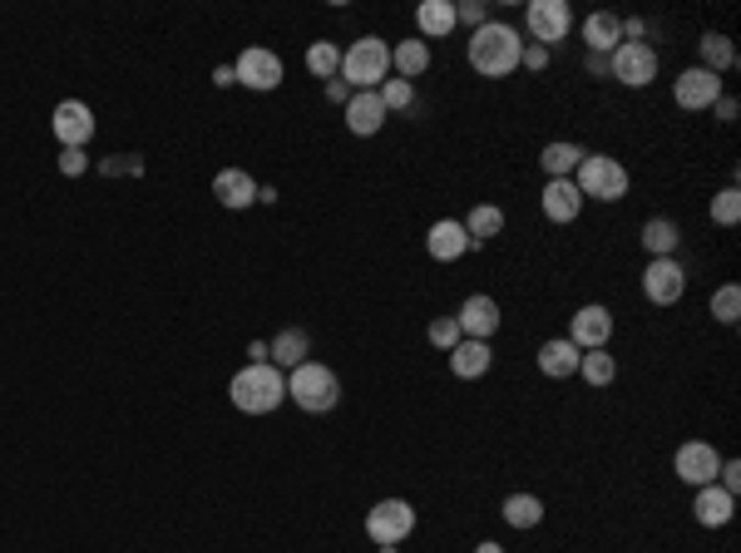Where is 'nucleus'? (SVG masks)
I'll use <instances>...</instances> for the list:
<instances>
[{
	"mask_svg": "<svg viewBox=\"0 0 741 553\" xmlns=\"http://www.w3.org/2000/svg\"><path fill=\"white\" fill-rule=\"evenodd\" d=\"M717 484H721V489H727V494H737V489H741V464H737V460H721V470H717Z\"/></svg>",
	"mask_w": 741,
	"mask_h": 553,
	"instance_id": "ea45409f",
	"label": "nucleus"
},
{
	"mask_svg": "<svg viewBox=\"0 0 741 553\" xmlns=\"http://www.w3.org/2000/svg\"><path fill=\"white\" fill-rule=\"evenodd\" d=\"M425 252H430L435 262H460V257L470 252V237H464L460 217H440V223H430V233H425Z\"/></svg>",
	"mask_w": 741,
	"mask_h": 553,
	"instance_id": "a211bd4d",
	"label": "nucleus"
},
{
	"mask_svg": "<svg viewBox=\"0 0 741 553\" xmlns=\"http://www.w3.org/2000/svg\"><path fill=\"white\" fill-rule=\"evenodd\" d=\"M579 375L593 385V391H603V385L618 381V361L608 356V346H603V351H583L579 356Z\"/></svg>",
	"mask_w": 741,
	"mask_h": 553,
	"instance_id": "7c9ffc66",
	"label": "nucleus"
},
{
	"mask_svg": "<svg viewBox=\"0 0 741 553\" xmlns=\"http://www.w3.org/2000/svg\"><path fill=\"white\" fill-rule=\"evenodd\" d=\"M701 69H711V75H727V69H737V49H731V40L717 35V30H707V35H701Z\"/></svg>",
	"mask_w": 741,
	"mask_h": 553,
	"instance_id": "2f4dec72",
	"label": "nucleus"
},
{
	"mask_svg": "<svg viewBox=\"0 0 741 553\" xmlns=\"http://www.w3.org/2000/svg\"><path fill=\"white\" fill-rule=\"evenodd\" d=\"M672 99H677V109H687V114L711 109L721 99V75H711V69H701V65L682 69V75L672 79Z\"/></svg>",
	"mask_w": 741,
	"mask_h": 553,
	"instance_id": "f8f14e48",
	"label": "nucleus"
},
{
	"mask_svg": "<svg viewBox=\"0 0 741 553\" xmlns=\"http://www.w3.org/2000/svg\"><path fill=\"white\" fill-rule=\"evenodd\" d=\"M579 346L569 341V336H553V341L539 346V371L549 375V381H569V375H579Z\"/></svg>",
	"mask_w": 741,
	"mask_h": 553,
	"instance_id": "4be33fe9",
	"label": "nucleus"
},
{
	"mask_svg": "<svg viewBox=\"0 0 741 553\" xmlns=\"http://www.w3.org/2000/svg\"><path fill=\"white\" fill-rule=\"evenodd\" d=\"M543 65H549V49H543V45H524V55H519V69H534V75H539Z\"/></svg>",
	"mask_w": 741,
	"mask_h": 553,
	"instance_id": "a19ab883",
	"label": "nucleus"
},
{
	"mask_svg": "<svg viewBox=\"0 0 741 553\" xmlns=\"http://www.w3.org/2000/svg\"><path fill=\"white\" fill-rule=\"evenodd\" d=\"M464 55H470L474 75H484V79H509L514 69H519L524 40L514 35V25H499V20H490V25H480V30L470 35Z\"/></svg>",
	"mask_w": 741,
	"mask_h": 553,
	"instance_id": "f257e3e1",
	"label": "nucleus"
},
{
	"mask_svg": "<svg viewBox=\"0 0 741 553\" xmlns=\"http://www.w3.org/2000/svg\"><path fill=\"white\" fill-rule=\"evenodd\" d=\"M425 341H430L435 351H445V356H450L454 346L464 341V331H460V321H454V316H435V321L425 326Z\"/></svg>",
	"mask_w": 741,
	"mask_h": 553,
	"instance_id": "c9c22d12",
	"label": "nucleus"
},
{
	"mask_svg": "<svg viewBox=\"0 0 741 553\" xmlns=\"http://www.w3.org/2000/svg\"><path fill=\"white\" fill-rule=\"evenodd\" d=\"M490 365H494L490 341H474V336H464V341L450 351V371L460 375V381H480V375H490Z\"/></svg>",
	"mask_w": 741,
	"mask_h": 553,
	"instance_id": "5701e85b",
	"label": "nucleus"
},
{
	"mask_svg": "<svg viewBox=\"0 0 741 553\" xmlns=\"http://www.w3.org/2000/svg\"><path fill=\"white\" fill-rule=\"evenodd\" d=\"M539 207L549 223H573V217L583 213V193L573 188V178H549L539 193Z\"/></svg>",
	"mask_w": 741,
	"mask_h": 553,
	"instance_id": "6ab92c4d",
	"label": "nucleus"
},
{
	"mask_svg": "<svg viewBox=\"0 0 741 553\" xmlns=\"http://www.w3.org/2000/svg\"><path fill=\"white\" fill-rule=\"evenodd\" d=\"M454 25H470V35L480 25H490V5L484 0H454Z\"/></svg>",
	"mask_w": 741,
	"mask_h": 553,
	"instance_id": "4c0bfd02",
	"label": "nucleus"
},
{
	"mask_svg": "<svg viewBox=\"0 0 741 553\" xmlns=\"http://www.w3.org/2000/svg\"><path fill=\"white\" fill-rule=\"evenodd\" d=\"M213 198L227 207V213H243V207L257 203V178L243 173V168H223V173L213 178Z\"/></svg>",
	"mask_w": 741,
	"mask_h": 553,
	"instance_id": "aec40b11",
	"label": "nucleus"
},
{
	"mask_svg": "<svg viewBox=\"0 0 741 553\" xmlns=\"http://www.w3.org/2000/svg\"><path fill=\"white\" fill-rule=\"evenodd\" d=\"M346 128H351L356 138H371V134H381L385 128V104H381V94H375V89H356L351 99H346Z\"/></svg>",
	"mask_w": 741,
	"mask_h": 553,
	"instance_id": "dca6fc26",
	"label": "nucleus"
},
{
	"mask_svg": "<svg viewBox=\"0 0 741 553\" xmlns=\"http://www.w3.org/2000/svg\"><path fill=\"white\" fill-rule=\"evenodd\" d=\"M731 514H737V494H727L721 484H701L697 499H692V519L701 529H727Z\"/></svg>",
	"mask_w": 741,
	"mask_h": 553,
	"instance_id": "f3484780",
	"label": "nucleus"
},
{
	"mask_svg": "<svg viewBox=\"0 0 741 553\" xmlns=\"http://www.w3.org/2000/svg\"><path fill=\"white\" fill-rule=\"evenodd\" d=\"M711 114H717V119H721V124H737L741 104H737V99H731V94H721V99H717V104H711Z\"/></svg>",
	"mask_w": 741,
	"mask_h": 553,
	"instance_id": "79ce46f5",
	"label": "nucleus"
},
{
	"mask_svg": "<svg viewBox=\"0 0 741 553\" xmlns=\"http://www.w3.org/2000/svg\"><path fill=\"white\" fill-rule=\"evenodd\" d=\"M588 75H608V55H588Z\"/></svg>",
	"mask_w": 741,
	"mask_h": 553,
	"instance_id": "de8ad7c7",
	"label": "nucleus"
},
{
	"mask_svg": "<svg viewBox=\"0 0 741 553\" xmlns=\"http://www.w3.org/2000/svg\"><path fill=\"white\" fill-rule=\"evenodd\" d=\"M85 168H89L85 148H59V173H65V178H79Z\"/></svg>",
	"mask_w": 741,
	"mask_h": 553,
	"instance_id": "58836bf2",
	"label": "nucleus"
},
{
	"mask_svg": "<svg viewBox=\"0 0 741 553\" xmlns=\"http://www.w3.org/2000/svg\"><path fill=\"white\" fill-rule=\"evenodd\" d=\"M49 128H55V138L65 148H85L89 138H94V109H89L85 99H65V104H55V114H49Z\"/></svg>",
	"mask_w": 741,
	"mask_h": 553,
	"instance_id": "4468645a",
	"label": "nucleus"
},
{
	"mask_svg": "<svg viewBox=\"0 0 741 553\" xmlns=\"http://www.w3.org/2000/svg\"><path fill=\"white\" fill-rule=\"evenodd\" d=\"M677 242H682V227L672 217H648L642 223V247L652 257H677Z\"/></svg>",
	"mask_w": 741,
	"mask_h": 553,
	"instance_id": "c756f323",
	"label": "nucleus"
},
{
	"mask_svg": "<svg viewBox=\"0 0 741 553\" xmlns=\"http://www.w3.org/2000/svg\"><path fill=\"white\" fill-rule=\"evenodd\" d=\"M460 223H464V237H470L474 252H480V247L490 242V237H499V233H504V213H499L494 203H474L470 213L460 217Z\"/></svg>",
	"mask_w": 741,
	"mask_h": 553,
	"instance_id": "a878e982",
	"label": "nucleus"
},
{
	"mask_svg": "<svg viewBox=\"0 0 741 553\" xmlns=\"http://www.w3.org/2000/svg\"><path fill=\"white\" fill-rule=\"evenodd\" d=\"M707 306H711V316H717L721 326H737V321H741V286H731V282L717 286Z\"/></svg>",
	"mask_w": 741,
	"mask_h": 553,
	"instance_id": "f704fd0d",
	"label": "nucleus"
},
{
	"mask_svg": "<svg viewBox=\"0 0 741 553\" xmlns=\"http://www.w3.org/2000/svg\"><path fill=\"white\" fill-rule=\"evenodd\" d=\"M672 470H677L682 484L701 489V484H717L721 454H717V444H707V440H687V444H677V460H672Z\"/></svg>",
	"mask_w": 741,
	"mask_h": 553,
	"instance_id": "9b49d317",
	"label": "nucleus"
},
{
	"mask_svg": "<svg viewBox=\"0 0 741 553\" xmlns=\"http://www.w3.org/2000/svg\"><path fill=\"white\" fill-rule=\"evenodd\" d=\"M233 69H237V84L252 89V94H272V89L282 84V59H277V49L247 45Z\"/></svg>",
	"mask_w": 741,
	"mask_h": 553,
	"instance_id": "9d476101",
	"label": "nucleus"
},
{
	"mask_svg": "<svg viewBox=\"0 0 741 553\" xmlns=\"http://www.w3.org/2000/svg\"><path fill=\"white\" fill-rule=\"evenodd\" d=\"M454 321H460V331H464V336H474V341H490V336L499 331L504 316H499V302H494V296L474 292V296H464V302H460Z\"/></svg>",
	"mask_w": 741,
	"mask_h": 553,
	"instance_id": "2eb2a0df",
	"label": "nucleus"
},
{
	"mask_svg": "<svg viewBox=\"0 0 741 553\" xmlns=\"http://www.w3.org/2000/svg\"><path fill=\"white\" fill-rule=\"evenodd\" d=\"M267 361H272L277 371H296L302 361H312V336H306L302 326H287V331H277L272 341H267Z\"/></svg>",
	"mask_w": 741,
	"mask_h": 553,
	"instance_id": "412c9836",
	"label": "nucleus"
},
{
	"mask_svg": "<svg viewBox=\"0 0 741 553\" xmlns=\"http://www.w3.org/2000/svg\"><path fill=\"white\" fill-rule=\"evenodd\" d=\"M341 79L346 89H381L391 79V45L381 35H361L351 49H341Z\"/></svg>",
	"mask_w": 741,
	"mask_h": 553,
	"instance_id": "7ed1b4c3",
	"label": "nucleus"
},
{
	"mask_svg": "<svg viewBox=\"0 0 741 553\" xmlns=\"http://www.w3.org/2000/svg\"><path fill=\"white\" fill-rule=\"evenodd\" d=\"M267 361V341H252L247 346V365H262Z\"/></svg>",
	"mask_w": 741,
	"mask_h": 553,
	"instance_id": "49530a36",
	"label": "nucleus"
},
{
	"mask_svg": "<svg viewBox=\"0 0 741 553\" xmlns=\"http://www.w3.org/2000/svg\"><path fill=\"white\" fill-rule=\"evenodd\" d=\"M583 45H588V55H613L622 45V20L608 15V10H593L583 20Z\"/></svg>",
	"mask_w": 741,
	"mask_h": 553,
	"instance_id": "b1692460",
	"label": "nucleus"
},
{
	"mask_svg": "<svg viewBox=\"0 0 741 553\" xmlns=\"http://www.w3.org/2000/svg\"><path fill=\"white\" fill-rule=\"evenodd\" d=\"M415 25H420L425 45H430V40L454 35V0H425V5L415 10Z\"/></svg>",
	"mask_w": 741,
	"mask_h": 553,
	"instance_id": "cd10ccee",
	"label": "nucleus"
},
{
	"mask_svg": "<svg viewBox=\"0 0 741 553\" xmlns=\"http://www.w3.org/2000/svg\"><path fill=\"white\" fill-rule=\"evenodd\" d=\"M287 400H296L306 415H326V410H336V400H341V381H336L332 365L302 361L292 375H287Z\"/></svg>",
	"mask_w": 741,
	"mask_h": 553,
	"instance_id": "39448f33",
	"label": "nucleus"
},
{
	"mask_svg": "<svg viewBox=\"0 0 741 553\" xmlns=\"http://www.w3.org/2000/svg\"><path fill=\"white\" fill-rule=\"evenodd\" d=\"M499 519L509 523V529H539L543 523V499L539 494H509V499L499 504Z\"/></svg>",
	"mask_w": 741,
	"mask_h": 553,
	"instance_id": "c85d7f7f",
	"label": "nucleus"
},
{
	"mask_svg": "<svg viewBox=\"0 0 741 553\" xmlns=\"http://www.w3.org/2000/svg\"><path fill=\"white\" fill-rule=\"evenodd\" d=\"M375 94H381L385 114H401V109H411V104H415V84H411V79H385V84L375 89Z\"/></svg>",
	"mask_w": 741,
	"mask_h": 553,
	"instance_id": "e433bc0d",
	"label": "nucleus"
},
{
	"mask_svg": "<svg viewBox=\"0 0 741 553\" xmlns=\"http://www.w3.org/2000/svg\"><path fill=\"white\" fill-rule=\"evenodd\" d=\"M213 84H217V89L237 84V69H233V65H217V69H213Z\"/></svg>",
	"mask_w": 741,
	"mask_h": 553,
	"instance_id": "37998d69",
	"label": "nucleus"
},
{
	"mask_svg": "<svg viewBox=\"0 0 741 553\" xmlns=\"http://www.w3.org/2000/svg\"><path fill=\"white\" fill-rule=\"evenodd\" d=\"M682 292H687V267H682L677 257H652V262L642 267V296H648L652 306H677Z\"/></svg>",
	"mask_w": 741,
	"mask_h": 553,
	"instance_id": "1a4fd4ad",
	"label": "nucleus"
},
{
	"mask_svg": "<svg viewBox=\"0 0 741 553\" xmlns=\"http://www.w3.org/2000/svg\"><path fill=\"white\" fill-rule=\"evenodd\" d=\"M227 400H233L243 415H272L277 405L287 400V375L277 371L272 361L243 365V371L227 381Z\"/></svg>",
	"mask_w": 741,
	"mask_h": 553,
	"instance_id": "f03ea898",
	"label": "nucleus"
},
{
	"mask_svg": "<svg viewBox=\"0 0 741 553\" xmlns=\"http://www.w3.org/2000/svg\"><path fill=\"white\" fill-rule=\"evenodd\" d=\"M524 30H529V45L559 49L573 30L569 0H529V5H524Z\"/></svg>",
	"mask_w": 741,
	"mask_h": 553,
	"instance_id": "0eeeda50",
	"label": "nucleus"
},
{
	"mask_svg": "<svg viewBox=\"0 0 741 553\" xmlns=\"http://www.w3.org/2000/svg\"><path fill=\"white\" fill-rule=\"evenodd\" d=\"M411 533H415V504L411 499L371 504V514H366V539H371L375 549H401Z\"/></svg>",
	"mask_w": 741,
	"mask_h": 553,
	"instance_id": "423d86ee",
	"label": "nucleus"
},
{
	"mask_svg": "<svg viewBox=\"0 0 741 553\" xmlns=\"http://www.w3.org/2000/svg\"><path fill=\"white\" fill-rule=\"evenodd\" d=\"M569 341L579 346V351H603V346L613 341V312L603 302L579 306V312L569 316Z\"/></svg>",
	"mask_w": 741,
	"mask_h": 553,
	"instance_id": "ddd939ff",
	"label": "nucleus"
},
{
	"mask_svg": "<svg viewBox=\"0 0 741 553\" xmlns=\"http://www.w3.org/2000/svg\"><path fill=\"white\" fill-rule=\"evenodd\" d=\"M711 223L717 227H737L741 223V188L727 183L717 198H711Z\"/></svg>",
	"mask_w": 741,
	"mask_h": 553,
	"instance_id": "72a5a7b5",
	"label": "nucleus"
},
{
	"mask_svg": "<svg viewBox=\"0 0 741 553\" xmlns=\"http://www.w3.org/2000/svg\"><path fill=\"white\" fill-rule=\"evenodd\" d=\"M306 69H312L316 79H336L341 75V49H336L332 40H316V45L306 49Z\"/></svg>",
	"mask_w": 741,
	"mask_h": 553,
	"instance_id": "473e14b6",
	"label": "nucleus"
},
{
	"mask_svg": "<svg viewBox=\"0 0 741 553\" xmlns=\"http://www.w3.org/2000/svg\"><path fill=\"white\" fill-rule=\"evenodd\" d=\"M648 35V20H622V40H642Z\"/></svg>",
	"mask_w": 741,
	"mask_h": 553,
	"instance_id": "c03bdc74",
	"label": "nucleus"
},
{
	"mask_svg": "<svg viewBox=\"0 0 741 553\" xmlns=\"http://www.w3.org/2000/svg\"><path fill=\"white\" fill-rule=\"evenodd\" d=\"M583 154H588L583 144H569V138H553V144H543V148H539V168H543L549 178H573V168L583 163Z\"/></svg>",
	"mask_w": 741,
	"mask_h": 553,
	"instance_id": "bb28decb",
	"label": "nucleus"
},
{
	"mask_svg": "<svg viewBox=\"0 0 741 553\" xmlns=\"http://www.w3.org/2000/svg\"><path fill=\"white\" fill-rule=\"evenodd\" d=\"M391 69H395V79H420L425 69H430V45L425 40H395L391 45Z\"/></svg>",
	"mask_w": 741,
	"mask_h": 553,
	"instance_id": "393cba45",
	"label": "nucleus"
},
{
	"mask_svg": "<svg viewBox=\"0 0 741 553\" xmlns=\"http://www.w3.org/2000/svg\"><path fill=\"white\" fill-rule=\"evenodd\" d=\"M326 99H336V104H346V99H351V89H346L341 79H326Z\"/></svg>",
	"mask_w": 741,
	"mask_h": 553,
	"instance_id": "a18cd8bd",
	"label": "nucleus"
},
{
	"mask_svg": "<svg viewBox=\"0 0 741 553\" xmlns=\"http://www.w3.org/2000/svg\"><path fill=\"white\" fill-rule=\"evenodd\" d=\"M573 188L593 203H622L632 188V173L608 154H583V163L573 168Z\"/></svg>",
	"mask_w": 741,
	"mask_h": 553,
	"instance_id": "20e7f679",
	"label": "nucleus"
},
{
	"mask_svg": "<svg viewBox=\"0 0 741 553\" xmlns=\"http://www.w3.org/2000/svg\"><path fill=\"white\" fill-rule=\"evenodd\" d=\"M474 553H504V543H494V539H484V543H474Z\"/></svg>",
	"mask_w": 741,
	"mask_h": 553,
	"instance_id": "09e8293b",
	"label": "nucleus"
},
{
	"mask_svg": "<svg viewBox=\"0 0 741 553\" xmlns=\"http://www.w3.org/2000/svg\"><path fill=\"white\" fill-rule=\"evenodd\" d=\"M608 79H618L628 89H648L658 79V49L648 40H622L608 55Z\"/></svg>",
	"mask_w": 741,
	"mask_h": 553,
	"instance_id": "6e6552de",
	"label": "nucleus"
}]
</instances>
